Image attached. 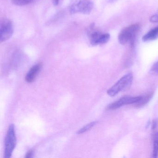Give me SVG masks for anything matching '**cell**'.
Masks as SVG:
<instances>
[{"label": "cell", "instance_id": "cell-1", "mask_svg": "<svg viewBox=\"0 0 158 158\" xmlns=\"http://www.w3.org/2000/svg\"><path fill=\"white\" fill-rule=\"evenodd\" d=\"M140 29L139 24L136 23L122 29L118 37V41L120 44L122 45L129 44L131 47L134 46L135 39Z\"/></svg>", "mask_w": 158, "mask_h": 158}, {"label": "cell", "instance_id": "cell-2", "mask_svg": "<svg viewBox=\"0 0 158 158\" xmlns=\"http://www.w3.org/2000/svg\"><path fill=\"white\" fill-rule=\"evenodd\" d=\"M16 137L15 126L13 124L10 125L8 128L5 139L4 156L5 158H10L16 146Z\"/></svg>", "mask_w": 158, "mask_h": 158}, {"label": "cell", "instance_id": "cell-3", "mask_svg": "<svg viewBox=\"0 0 158 158\" xmlns=\"http://www.w3.org/2000/svg\"><path fill=\"white\" fill-rule=\"evenodd\" d=\"M133 75L131 73L127 74L107 91V94L110 97H114L116 94L131 86L133 81Z\"/></svg>", "mask_w": 158, "mask_h": 158}, {"label": "cell", "instance_id": "cell-4", "mask_svg": "<svg viewBox=\"0 0 158 158\" xmlns=\"http://www.w3.org/2000/svg\"><path fill=\"white\" fill-rule=\"evenodd\" d=\"M93 8V3L91 0H79L71 6L70 12L72 14L80 13L89 15Z\"/></svg>", "mask_w": 158, "mask_h": 158}, {"label": "cell", "instance_id": "cell-5", "mask_svg": "<svg viewBox=\"0 0 158 158\" xmlns=\"http://www.w3.org/2000/svg\"><path fill=\"white\" fill-rule=\"evenodd\" d=\"M14 27L13 23L9 19H2L0 26V41L1 43L9 40L13 35Z\"/></svg>", "mask_w": 158, "mask_h": 158}, {"label": "cell", "instance_id": "cell-6", "mask_svg": "<svg viewBox=\"0 0 158 158\" xmlns=\"http://www.w3.org/2000/svg\"><path fill=\"white\" fill-rule=\"evenodd\" d=\"M88 35L90 44L93 46L106 44L110 38V34L102 33L98 31L89 30Z\"/></svg>", "mask_w": 158, "mask_h": 158}, {"label": "cell", "instance_id": "cell-7", "mask_svg": "<svg viewBox=\"0 0 158 158\" xmlns=\"http://www.w3.org/2000/svg\"><path fill=\"white\" fill-rule=\"evenodd\" d=\"M141 98V97H124L108 105L107 109L108 110H114L119 109L123 105L135 104Z\"/></svg>", "mask_w": 158, "mask_h": 158}, {"label": "cell", "instance_id": "cell-8", "mask_svg": "<svg viewBox=\"0 0 158 158\" xmlns=\"http://www.w3.org/2000/svg\"><path fill=\"white\" fill-rule=\"evenodd\" d=\"M42 67V63H40L33 66L29 70L25 77V80L28 83H32L35 81Z\"/></svg>", "mask_w": 158, "mask_h": 158}, {"label": "cell", "instance_id": "cell-9", "mask_svg": "<svg viewBox=\"0 0 158 158\" xmlns=\"http://www.w3.org/2000/svg\"><path fill=\"white\" fill-rule=\"evenodd\" d=\"M158 38V26L155 28L151 30L149 32L144 35L142 37L143 41H152L155 40Z\"/></svg>", "mask_w": 158, "mask_h": 158}, {"label": "cell", "instance_id": "cell-10", "mask_svg": "<svg viewBox=\"0 0 158 158\" xmlns=\"http://www.w3.org/2000/svg\"><path fill=\"white\" fill-rule=\"evenodd\" d=\"M152 94H150L144 97H141V98L135 103V107L137 108H141L146 105L152 98Z\"/></svg>", "mask_w": 158, "mask_h": 158}, {"label": "cell", "instance_id": "cell-11", "mask_svg": "<svg viewBox=\"0 0 158 158\" xmlns=\"http://www.w3.org/2000/svg\"><path fill=\"white\" fill-rule=\"evenodd\" d=\"M158 156V132L155 133L153 138L152 157L157 158Z\"/></svg>", "mask_w": 158, "mask_h": 158}, {"label": "cell", "instance_id": "cell-12", "mask_svg": "<svg viewBox=\"0 0 158 158\" xmlns=\"http://www.w3.org/2000/svg\"><path fill=\"white\" fill-rule=\"evenodd\" d=\"M97 122H93L88 124L87 125L81 128L80 130H78L77 133V134H81L87 132V131L89 130V129H91L92 127H93L97 124Z\"/></svg>", "mask_w": 158, "mask_h": 158}, {"label": "cell", "instance_id": "cell-13", "mask_svg": "<svg viewBox=\"0 0 158 158\" xmlns=\"http://www.w3.org/2000/svg\"><path fill=\"white\" fill-rule=\"evenodd\" d=\"M13 3L17 6H24L31 3L33 0H12Z\"/></svg>", "mask_w": 158, "mask_h": 158}, {"label": "cell", "instance_id": "cell-14", "mask_svg": "<svg viewBox=\"0 0 158 158\" xmlns=\"http://www.w3.org/2000/svg\"><path fill=\"white\" fill-rule=\"evenodd\" d=\"M152 73L154 74L158 75V61L155 63L151 69Z\"/></svg>", "mask_w": 158, "mask_h": 158}, {"label": "cell", "instance_id": "cell-15", "mask_svg": "<svg viewBox=\"0 0 158 158\" xmlns=\"http://www.w3.org/2000/svg\"><path fill=\"white\" fill-rule=\"evenodd\" d=\"M150 22L152 23H158V10L155 14L153 15L150 17Z\"/></svg>", "mask_w": 158, "mask_h": 158}, {"label": "cell", "instance_id": "cell-16", "mask_svg": "<svg viewBox=\"0 0 158 158\" xmlns=\"http://www.w3.org/2000/svg\"><path fill=\"white\" fill-rule=\"evenodd\" d=\"M158 123V121L157 120H154L152 122V131H155V129L157 128Z\"/></svg>", "mask_w": 158, "mask_h": 158}, {"label": "cell", "instance_id": "cell-17", "mask_svg": "<svg viewBox=\"0 0 158 158\" xmlns=\"http://www.w3.org/2000/svg\"><path fill=\"white\" fill-rule=\"evenodd\" d=\"M32 154H33V151L30 150L27 152L26 155V158H29L32 157Z\"/></svg>", "mask_w": 158, "mask_h": 158}, {"label": "cell", "instance_id": "cell-18", "mask_svg": "<svg viewBox=\"0 0 158 158\" xmlns=\"http://www.w3.org/2000/svg\"><path fill=\"white\" fill-rule=\"evenodd\" d=\"M59 1H60V0H52V2H53V4H54L55 6L58 5L59 3Z\"/></svg>", "mask_w": 158, "mask_h": 158}, {"label": "cell", "instance_id": "cell-19", "mask_svg": "<svg viewBox=\"0 0 158 158\" xmlns=\"http://www.w3.org/2000/svg\"><path fill=\"white\" fill-rule=\"evenodd\" d=\"M117 0H109V2L110 3H113V2H116Z\"/></svg>", "mask_w": 158, "mask_h": 158}]
</instances>
